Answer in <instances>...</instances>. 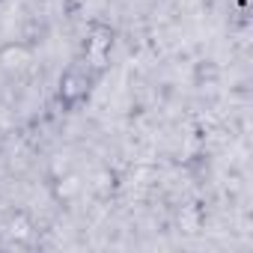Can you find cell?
Wrapping results in <instances>:
<instances>
[{"mask_svg": "<svg viewBox=\"0 0 253 253\" xmlns=\"http://www.w3.org/2000/svg\"><path fill=\"white\" fill-rule=\"evenodd\" d=\"M113 42H116V30L104 21H89L86 24V33H84V42H81V60L86 66H92L95 72H107L110 66V54H113Z\"/></svg>", "mask_w": 253, "mask_h": 253, "instance_id": "2", "label": "cell"}, {"mask_svg": "<svg viewBox=\"0 0 253 253\" xmlns=\"http://www.w3.org/2000/svg\"><path fill=\"white\" fill-rule=\"evenodd\" d=\"M30 54L33 48L24 45V42H6V45H0V69H21L30 63Z\"/></svg>", "mask_w": 253, "mask_h": 253, "instance_id": "3", "label": "cell"}, {"mask_svg": "<svg viewBox=\"0 0 253 253\" xmlns=\"http://www.w3.org/2000/svg\"><path fill=\"white\" fill-rule=\"evenodd\" d=\"M101 81V72H95L92 66H86L84 60H75L57 81V101L63 110H78L89 101L95 84Z\"/></svg>", "mask_w": 253, "mask_h": 253, "instance_id": "1", "label": "cell"}]
</instances>
